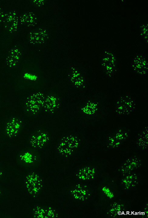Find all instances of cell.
<instances>
[{
    "mask_svg": "<svg viewBox=\"0 0 148 218\" xmlns=\"http://www.w3.org/2000/svg\"><path fill=\"white\" fill-rule=\"evenodd\" d=\"M136 104L131 96L125 94L120 96L117 100L115 111L119 116L130 115L135 110Z\"/></svg>",
    "mask_w": 148,
    "mask_h": 218,
    "instance_id": "1",
    "label": "cell"
},
{
    "mask_svg": "<svg viewBox=\"0 0 148 218\" xmlns=\"http://www.w3.org/2000/svg\"><path fill=\"white\" fill-rule=\"evenodd\" d=\"M101 61L102 67L106 76L109 78L113 77L117 71L116 61L113 54L110 52L104 53Z\"/></svg>",
    "mask_w": 148,
    "mask_h": 218,
    "instance_id": "2",
    "label": "cell"
},
{
    "mask_svg": "<svg viewBox=\"0 0 148 218\" xmlns=\"http://www.w3.org/2000/svg\"><path fill=\"white\" fill-rule=\"evenodd\" d=\"M130 132L125 128L117 130L108 137L107 147L109 149L116 148L119 147L129 137Z\"/></svg>",
    "mask_w": 148,
    "mask_h": 218,
    "instance_id": "3",
    "label": "cell"
},
{
    "mask_svg": "<svg viewBox=\"0 0 148 218\" xmlns=\"http://www.w3.org/2000/svg\"><path fill=\"white\" fill-rule=\"evenodd\" d=\"M140 158L133 156L127 159L120 168V171L123 176L130 173L133 170L140 168L141 166Z\"/></svg>",
    "mask_w": 148,
    "mask_h": 218,
    "instance_id": "4",
    "label": "cell"
},
{
    "mask_svg": "<svg viewBox=\"0 0 148 218\" xmlns=\"http://www.w3.org/2000/svg\"><path fill=\"white\" fill-rule=\"evenodd\" d=\"M133 70L137 74L141 76L147 75L148 71V64L145 57L141 55L136 56L131 64Z\"/></svg>",
    "mask_w": 148,
    "mask_h": 218,
    "instance_id": "5",
    "label": "cell"
},
{
    "mask_svg": "<svg viewBox=\"0 0 148 218\" xmlns=\"http://www.w3.org/2000/svg\"><path fill=\"white\" fill-rule=\"evenodd\" d=\"M138 178L135 173L126 175L122 181L121 184L125 190H128L135 188L138 183Z\"/></svg>",
    "mask_w": 148,
    "mask_h": 218,
    "instance_id": "6",
    "label": "cell"
},
{
    "mask_svg": "<svg viewBox=\"0 0 148 218\" xmlns=\"http://www.w3.org/2000/svg\"><path fill=\"white\" fill-rule=\"evenodd\" d=\"M95 169L90 167H87L79 170L77 174L78 178L85 180H93L94 178Z\"/></svg>",
    "mask_w": 148,
    "mask_h": 218,
    "instance_id": "7",
    "label": "cell"
},
{
    "mask_svg": "<svg viewBox=\"0 0 148 218\" xmlns=\"http://www.w3.org/2000/svg\"><path fill=\"white\" fill-rule=\"evenodd\" d=\"M148 127L146 126L139 135L137 140V146L143 149L148 148Z\"/></svg>",
    "mask_w": 148,
    "mask_h": 218,
    "instance_id": "8",
    "label": "cell"
},
{
    "mask_svg": "<svg viewBox=\"0 0 148 218\" xmlns=\"http://www.w3.org/2000/svg\"><path fill=\"white\" fill-rule=\"evenodd\" d=\"M83 108L85 113L90 115H93L96 113L99 109V104L96 102L90 101Z\"/></svg>",
    "mask_w": 148,
    "mask_h": 218,
    "instance_id": "9",
    "label": "cell"
},
{
    "mask_svg": "<svg viewBox=\"0 0 148 218\" xmlns=\"http://www.w3.org/2000/svg\"><path fill=\"white\" fill-rule=\"evenodd\" d=\"M121 209H122V205L116 203H115L113 205L111 209L109 211L107 214L109 217H116L117 216L118 214L119 215V213L120 212V211Z\"/></svg>",
    "mask_w": 148,
    "mask_h": 218,
    "instance_id": "10",
    "label": "cell"
},
{
    "mask_svg": "<svg viewBox=\"0 0 148 218\" xmlns=\"http://www.w3.org/2000/svg\"><path fill=\"white\" fill-rule=\"evenodd\" d=\"M102 191L109 198L111 199L114 197V195L113 193L106 186L103 187L102 188Z\"/></svg>",
    "mask_w": 148,
    "mask_h": 218,
    "instance_id": "11",
    "label": "cell"
}]
</instances>
